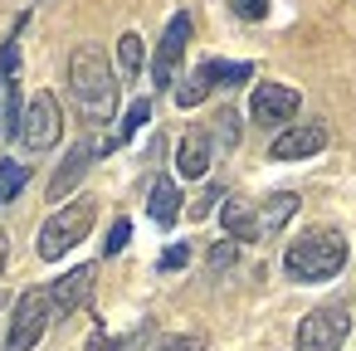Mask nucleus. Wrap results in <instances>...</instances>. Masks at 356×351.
Returning a JSON list of instances; mask_svg holds the SVG:
<instances>
[{
  "label": "nucleus",
  "instance_id": "obj_1",
  "mask_svg": "<svg viewBox=\"0 0 356 351\" xmlns=\"http://www.w3.org/2000/svg\"><path fill=\"white\" fill-rule=\"evenodd\" d=\"M69 98L79 108V117L88 127H103L113 122L118 113V79H113V64L98 44H79L74 59H69Z\"/></svg>",
  "mask_w": 356,
  "mask_h": 351
},
{
  "label": "nucleus",
  "instance_id": "obj_2",
  "mask_svg": "<svg viewBox=\"0 0 356 351\" xmlns=\"http://www.w3.org/2000/svg\"><path fill=\"white\" fill-rule=\"evenodd\" d=\"M346 268V239L337 229H307L302 239L288 244L283 254V273L293 283H327Z\"/></svg>",
  "mask_w": 356,
  "mask_h": 351
},
{
  "label": "nucleus",
  "instance_id": "obj_3",
  "mask_svg": "<svg viewBox=\"0 0 356 351\" xmlns=\"http://www.w3.org/2000/svg\"><path fill=\"white\" fill-rule=\"evenodd\" d=\"M93 200H69V205H59L44 225H40V259H64L74 244H83L88 239V229H93Z\"/></svg>",
  "mask_w": 356,
  "mask_h": 351
},
{
  "label": "nucleus",
  "instance_id": "obj_4",
  "mask_svg": "<svg viewBox=\"0 0 356 351\" xmlns=\"http://www.w3.org/2000/svg\"><path fill=\"white\" fill-rule=\"evenodd\" d=\"M54 317V302H49V288H25L15 312H10V327H6V341H0V351H35L44 327Z\"/></svg>",
  "mask_w": 356,
  "mask_h": 351
},
{
  "label": "nucleus",
  "instance_id": "obj_5",
  "mask_svg": "<svg viewBox=\"0 0 356 351\" xmlns=\"http://www.w3.org/2000/svg\"><path fill=\"white\" fill-rule=\"evenodd\" d=\"M346 332H351L346 302H322V307H312V312L298 322L293 346H298V351H337V346L346 341Z\"/></svg>",
  "mask_w": 356,
  "mask_h": 351
},
{
  "label": "nucleus",
  "instance_id": "obj_6",
  "mask_svg": "<svg viewBox=\"0 0 356 351\" xmlns=\"http://www.w3.org/2000/svg\"><path fill=\"white\" fill-rule=\"evenodd\" d=\"M59 137H64L59 98H54V93H35V98L25 103V117H20V142H25L30 152H49Z\"/></svg>",
  "mask_w": 356,
  "mask_h": 351
},
{
  "label": "nucleus",
  "instance_id": "obj_7",
  "mask_svg": "<svg viewBox=\"0 0 356 351\" xmlns=\"http://www.w3.org/2000/svg\"><path fill=\"white\" fill-rule=\"evenodd\" d=\"M186 44H191V15L181 10V15L166 20V35H161V44H156V59H152V83H156V88H171V83H176V69H181V59H186Z\"/></svg>",
  "mask_w": 356,
  "mask_h": 351
},
{
  "label": "nucleus",
  "instance_id": "obj_8",
  "mask_svg": "<svg viewBox=\"0 0 356 351\" xmlns=\"http://www.w3.org/2000/svg\"><path fill=\"white\" fill-rule=\"evenodd\" d=\"M293 113H298V93L288 83H259L249 93V117L259 127H283V122H293Z\"/></svg>",
  "mask_w": 356,
  "mask_h": 351
},
{
  "label": "nucleus",
  "instance_id": "obj_9",
  "mask_svg": "<svg viewBox=\"0 0 356 351\" xmlns=\"http://www.w3.org/2000/svg\"><path fill=\"white\" fill-rule=\"evenodd\" d=\"M327 147V127L322 122H293V127H283L273 142H268V156L273 161H307V156H317Z\"/></svg>",
  "mask_w": 356,
  "mask_h": 351
},
{
  "label": "nucleus",
  "instance_id": "obj_10",
  "mask_svg": "<svg viewBox=\"0 0 356 351\" xmlns=\"http://www.w3.org/2000/svg\"><path fill=\"white\" fill-rule=\"evenodd\" d=\"M108 147H113V142H88V137H83V142H74V152L59 161V171H54V181H49V200H64V195L88 176L93 156H98V152H108Z\"/></svg>",
  "mask_w": 356,
  "mask_h": 351
},
{
  "label": "nucleus",
  "instance_id": "obj_11",
  "mask_svg": "<svg viewBox=\"0 0 356 351\" xmlns=\"http://www.w3.org/2000/svg\"><path fill=\"white\" fill-rule=\"evenodd\" d=\"M88 293H93V263H83V268H74V273H64L54 288H49V302H54V317H74L83 302H88Z\"/></svg>",
  "mask_w": 356,
  "mask_h": 351
},
{
  "label": "nucleus",
  "instance_id": "obj_12",
  "mask_svg": "<svg viewBox=\"0 0 356 351\" xmlns=\"http://www.w3.org/2000/svg\"><path fill=\"white\" fill-rule=\"evenodd\" d=\"M176 171L181 181H200L210 171V137L205 132H186L181 147H176Z\"/></svg>",
  "mask_w": 356,
  "mask_h": 351
},
{
  "label": "nucleus",
  "instance_id": "obj_13",
  "mask_svg": "<svg viewBox=\"0 0 356 351\" xmlns=\"http://www.w3.org/2000/svg\"><path fill=\"white\" fill-rule=\"evenodd\" d=\"M220 220H225V234H229L234 244H254V239H264V229H259V210H249L244 200H225V205H220Z\"/></svg>",
  "mask_w": 356,
  "mask_h": 351
},
{
  "label": "nucleus",
  "instance_id": "obj_14",
  "mask_svg": "<svg viewBox=\"0 0 356 351\" xmlns=\"http://www.w3.org/2000/svg\"><path fill=\"white\" fill-rule=\"evenodd\" d=\"M147 215H152L156 225H176V215H181V186H176L171 176H156V181H152Z\"/></svg>",
  "mask_w": 356,
  "mask_h": 351
},
{
  "label": "nucleus",
  "instance_id": "obj_15",
  "mask_svg": "<svg viewBox=\"0 0 356 351\" xmlns=\"http://www.w3.org/2000/svg\"><path fill=\"white\" fill-rule=\"evenodd\" d=\"M293 210H298V195H293V190L268 195V200L259 205V229H264V234H278V229L293 220Z\"/></svg>",
  "mask_w": 356,
  "mask_h": 351
},
{
  "label": "nucleus",
  "instance_id": "obj_16",
  "mask_svg": "<svg viewBox=\"0 0 356 351\" xmlns=\"http://www.w3.org/2000/svg\"><path fill=\"white\" fill-rule=\"evenodd\" d=\"M200 74H205V79H210L215 88H234V83H244V79H249L254 69H249V64H225V59H205V64H200Z\"/></svg>",
  "mask_w": 356,
  "mask_h": 351
},
{
  "label": "nucleus",
  "instance_id": "obj_17",
  "mask_svg": "<svg viewBox=\"0 0 356 351\" xmlns=\"http://www.w3.org/2000/svg\"><path fill=\"white\" fill-rule=\"evenodd\" d=\"M30 181V166L25 161H0V205H10Z\"/></svg>",
  "mask_w": 356,
  "mask_h": 351
},
{
  "label": "nucleus",
  "instance_id": "obj_18",
  "mask_svg": "<svg viewBox=\"0 0 356 351\" xmlns=\"http://www.w3.org/2000/svg\"><path fill=\"white\" fill-rule=\"evenodd\" d=\"M147 122H152V103H147V98H137V103L127 108V117H122V127H118V132H113L108 142L118 147V142H127V137H137V132H142Z\"/></svg>",
  "mask_w": 356,
  "mask_h": 351
},
{
  "label": "nucleus",
  "instance_id": "obj_19",
  "mask_svg": "<svg viewBox=\"0 0 356 351\" xmlns=\"http://www.w3.org/2000/svg\"><path fill=\"white\" fill-rule=\"evenodd\" d=\"M210 88H215V83H210V79H205V74L195 69V74H191V79H186V83L176 88V108H200V103L210 98Z\"/></svg>",
  "mask_w": 356,
  "mask_h": 351
},
{
  "label": "nucleus",
  "instance_id": "obj_20",
  "mask_svg": "<svg viewBox=\"0 0 356 351\" xmlns=\"http://www.w3.org/2000/svg\"><path fill=\"white\" fill-rule=\"evenodd\" d=\"M118 59H122V74H127V79H137V74H142V59H147L142 35H122V40H118Z\"/></svg>",
  "mask_w": 356,
  "mask_h": 351
},
{
  "label": "nucleus",
  "instance_id": "obj_21",
  "mask_svg": "<svg viewBox=\"0 0 356 351\" xmlns=\"http://www.w3.org/2000/svg\"><path fill=\"white\" fill-rule=\"evenodd\" d=\"M215 142H220V147H234V142H239V117H234L229 108L215 117Z\"/></svg>",
  "mask_w": 356,
  "mask_h": 351
},
{
  "label": "nucleus",
  "instance_id": "obj_22",
  "mask_svg": "<svg viewBox=\"0 0 356 351\" xmlns=\"http://www.w3.org/2000/svg\"><path fill=\"white\" fill-rule=\"evenodd\" d=\"M127 234H132V225H127V220H113V229H108V239H103V254H122V249H127Z\"/></svg>",
  "mask_w": 356,
  "mask_h": 351
},
{
  "label": "nucleus",
  "instance_id": "obj_23",
  "mask_svg": "<svg viewBox=\"0 0 356 351\" xmlns=\"http://www.w3.org/2000/svg\"><path fill=\"white\" fill-rule=\"evenodd\" d=\"M156 351H205V336L200 332H186V336H166Z\"/></svg>",
  "mask_w": 356,
  "mask_h": 351
},
{
  "label": "nucleus",
  "instance_id": "obj_24",
  "mask_svg": "<svg viewBox=\"0 0 356 351\" xmlns=\"http://www.w3.org/2000/svg\"><path fill=\"white\" fill-rule=\"evenodd\" d=\"M229 6H234L239 20H264L268 15V0H229Z\"/></svg>",
  "mask_w": 356,
  "mask_h": 351
},
{
  "label": "nucleus",
  "instance_id": "obj_25",
  "mask_svg": "<svg viewBox=\"0 0 356 351\" xmlns=\"http://www.w3.org/2000/svg\"><path fill=\"white\" fill-rule=\"evenodd\" d=\"M215 200H225V190H220V186H210V190H205V195L191 205V220H205V215L215 210Z\"/></svg>",
  "mask_w": 356,
  "mask_h": 351
},
{
  "label": "nucleus",
  "instance_id": "obj_26",
  "mask_svg": "<svg viewBox=\"0 0 356 351\" xmlns=\"http://www.w3.org/2000/svg\"><path fill=\"white\" fill-rule=\"evenodd\" d=\"M229 263H234V239H225V244H215V249H210V268H215V273H220V268H229Z\"/></svg>",
  "mask_w": 356,
  "mask_h": 351
},
{
  "label": "nucleus",
  "instance_id": "obj_27",
  "mask_svg": "<svg viewBox=\"0 0 356 351\" xmlns=\"http://www.w3.org/2000/svg\"><path fill=\"white\" fill-rule=\"evenodd\" d=\"M186 259H191V244H171V249L161 254V268H181Z\"/></svg>",
  "mask_w": 356,
  "mask_h": 351
},
{
  "label": "nucleus",
  "instance_id": "obj_28",
  "mask_svg": "<svg viewBox=\"0 0 356 351\" xmlns=\"http://www.w3.org/2000/svg\"><path fill=\"white\" fill-rule=\"evenodd\" d=\"M6 254H10V234L0 229V273H6Z\"/></svg>",
  "mask_w": 356,
  "mask_h": 351
},
{
  "label": "nucleus",
  "instance_id": "obj_29",
  "mask_svg": "<svg viewBox=\"0 0 356 351\" xmlns=\"http://www.w3.org/2000/svg\"><path fill=\"white\" fill-rule=\"evenodd\" d=\"M0 83H6V74H0Z\"/></svg>",
  "mask_w": 356,
  "mask_h": 351
}]
</instances>
